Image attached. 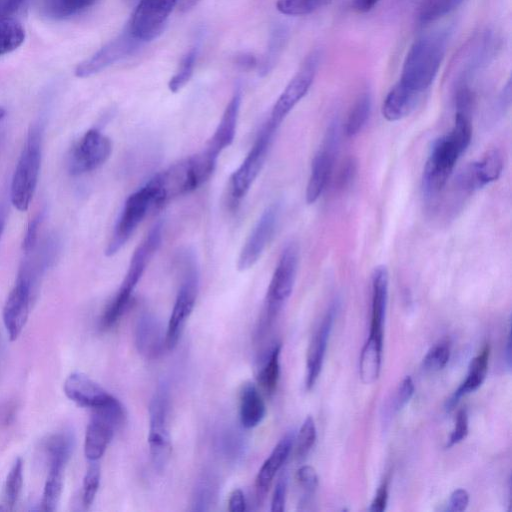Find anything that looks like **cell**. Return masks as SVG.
I'll use <instances>...</instances> for the list:
<instances>
[{
  "label": "cell",
  "mask_w": 512,
  "mask_h": 512,
  "mask_svg": "<svg viewBox=\"0 0 512 512\" xmlns=\"http://www.w3.org/2000/svg\"><path fill=\"white\" fill-rule=\"evenodd\" d=\"M471 138L470 115L456 112L451 131L435 140L425 163L422 189L426 197L437 196L445 187L458 159L470 145Z\"/></svg>",
  "instance_id": "cell-1"
},
{
  "label": "cell",
  "mask_w": 512,
  "mask_h": 512,
  "mask_svg": "<svg viewBox=\"0 0 512 512\" xmlns=\"http://www.w3.org/2000/svg\"><path fill=\"white\" fill-rule=\"evenodd\" d=\"M217 157L204 150L172 164L156 174L148 183L155 193V209L169 201L190 193L205 183L213 174Z\"/></svg>",
  "instance_id": "cell-2"
},
{
  "label": "cell",
  "mask_w": 512,
  "mask_h": 512,
  "mask_svg": "<svg viewBox=\"0 0 512 512\" xmlns=\"http://www.w3.org/2000/svg\"><path fill=\"white\" fill-rule=\"evenodd\" d=\"M447 43V30L432 31L418 37L405 56L398 82L421 95L435 80L446 53Z\"/></svg>",
  "instance_id": "cell-3"
},
{
  "label": "cell",
  "mask_w": 512,
  "mask_h": 512,
  "mask_svg": "<svg viewBox=\"0 0 512 512\" xmlns=\"http://www.w3.org/2000/svg\"><path fill=\"white\" fill-rule=\"evenodd\" d=\"M163 225L157 222L149 230L131 257L127 273L111 302L107 305L100 319L102 329L112 327L128 307L131 295L141 279L152 256L159 249L162 241Z\"/></svg>",
  "instance_id": "cell-4"
},
{
  "label": "cell",
  "mask_w": 512,
  "mask_h": 512,
  "mask_svg": "<svg viewBox=\"0 0 512 512\" xmlns=\"http://www.w3.org/2000/svg\"><path fill=\"white\" fill-rule=\"evenodd\" d=\"M299 250L295 243H289L282 250L268 286L265 305L259 321V335L273 323L290 297L297 274Z\"/></svg>",
  "instance_id": "cell-5"
},
{
  "label": "cell",
  "mask_w": 512,
  "mask_h": 512,
  "mask_svg": "<svg viewBox=\"0 0 512 512\" xmlns=\"http://www.w3.org/2000/svg\"><path fill=\"white\" fill-rule=\"evenodd\" d=\"M40 164L41 132L38 126H33L28 132L11 182V203L19 211L29 208L36 190Z\"/></svg>",
  "instance_id": "cell-6"
},
{
  "label": "cell",
  "mask_w": 512,
  "mask_h": 512,
  "mask_svg": "<svg viewBox=\"0 0 512 512\" xmlns=\"http://www.w3.org/2000/svg\"><path fill=\"white\" fill-rule=\"evenodd\" d=\"M125 418V408L115 397L104 406L93 409L84 440V453L90 462L98 461L104 455L115 431L125 422Z\"/></svg>",
  "instance_id": "cell-7"
},
{
  "label": "cell",
  "mask_w": 512,
  "mask_h": 512,
  "mask_svg": "<svg viewBox=\"0 0 512 512\" xmlns=\"http://www.w3.org/2000/svg\"><path fill=\"white\" fill-rule=\"evenodd\" d=\"M168 417L169 387L163 381L157 386L149 404L148 443L152 463L158 471H163L171 455Z\"/></svg>",
  "instance_id": "cell-8"
},
{
  "label": "cell",
  "mask_w": 512,
  "mask_h": 512,
  "mask_svg": "<svg viewBox=\"0 0 512 512\" xmlns=\"http://www.w3.org/2000/svg\"><path fill=\"white\" fill-rule=\"evenodd\" d=\"M183 260V279L166 329L168 350L177 346L186 321L194 309L199 290V271L194 255L185 254Z\"/></svg>",
  "instance_id": "cell-9"
},
{
  "label": "cell",
  "mask_w": 512,
  "mask_h": 512,
  "mask_svg": "<svg viewBox=\"0 0 512 512\" xmlns=\"http://www.w3.org/2000/svg\"><path fill=\"white\" fill-rule=\"evenodd\" d=\"M152 209H155V193L147 182L126 199L105 249V254L107 256L115 255L127 243L149 210Z\"/></svg>",
  "instance_id": "cell-10"
},
{
  "label": "cell",
  "mask_w": 512,
  "mask_h": 512,
  "mask_svg": "<svg viewBox=\"0 0 512 512\" xmlns=\"http://www.w3.org/2000/svg\"><path fill=\"white\" fill-rule=\"evenodd\" d=\"M35 287V273L28 263L18 272L15 284L3 308V323L11 341L21 334L30 312Z\"/></svg>",
  "instance_id": "cell-11"
},
{
  "label": "cell",
  "mask_w": 512,
  "mask_h": 512,
  "mask_svg": "<svg viewBox=\"0 0 512 512\" xmlns=\"http://www.w3.org/2000/svg\"><path fill=\"white\" fill-rule=\"evenodd\" d=\"M276 131V128L266 122L246 158L231 175L229 180V195L234 204L239 202L247 194L251 185L259 175Z\"/></svg>",
  "instance_id": "cell-12"
},
{
  "label": "cell",
  "mask_w": 512,
  "mask_h": 512,
  "mask_svg": "<svg viewBox=\"0 0 512 512\" xmlns=\"http://www.w3.org/2000/svg\"><path fill=\"white\" fill-rule=\"evenodd\" d=\"M321 53L310 52L275 102L268 123L278 129L285 117L307 94L316 76Z\"/></svg>",
  "instance_id": "cell-13"
},
{
  "label": "cell",
  "mask_w": 512,
  "mask_h": 512,
  "mask_svg": "<svg viewBox=\"0 0 512 512\" xmlns=\"http://www.w3.org/2000/svg\"><path fill=\"white\" fill-rule=\"evenodd\" d=\"M340 139L339 122L330 123L324 141L316 152L310 169V175L306 187V202L313 204L325 190L334 167L337 149Z\"/></svg>",
  "instance_id": "cell-14"
},
{
  "label": "cell",
  "mask_w": 512,
  "mask_h": 512,
  "mask_svg": "<svg viewBox=\"0 0 512 512\" xmlns=\"http://www.w3.org/2000/svg\"><path fill=\"white\" fill-rule=\"evenodd\" d=\"M178 0H139L128 31L140 42L156 38L164 29Z\"/></svg>",
  "instance_id": "cell-15"
},
{
  "label": "cell",
  "mask_w": 512,
  "mask_h": 512,
  "mask_svg": "<svg viewBox=\"0 0 512 512\" xmlns=\"http://www.w3.org/2000/svg\"><path fill=\"white\" fill-rule=\"evenodd\" d=\"M112 151L111 140L98 129L88 130L74 146L69 158V172L81 175L103 165Z\"/></svg>",
  "instance_id": "cell-16"
},
{
  "label": "cell",
  "mask_w": 512,
  "mask_h": 512,
  "mask_svg": "<svg viewBox=\"0 0 512 512\" xmlns=\"http://www.w3.org/2000/svg\"><path fill=\"white\" fill-rule=\"evenodd\" d=\"M279 214L280 207L277 203L271 204L262 212L240 251L237 260L239 271L250 269L259 260L275 234Z\"/></svg>",
  "instance_id": "cell-17"
},
{
  "label": "cell",
  "mask_w": 512,
  "mask_h": 512,
  "mask_svg": "<svg viewBox=\"0 0 512 512\" xmlns=\"http://www.w3.org/2000/svg\"><path fill=\"white\" fill-rule=\"evenodd\" d=\"M494 49V37L490 31H482L461 49L452 68L459 70L455 84L469 83L471 77L490 59Z\"/></svg>",
  "instance_id": "cell-18"
},
{
  "label": "cell",
  "mask_w": 512,
  "mask_h": 512,
  "mask_svg": "<svg viewBox=\"0 0 512 512\" xmlns=\"http://www.w3.org/2000/svg\"><path fill=\"white\" fill-rule=\"evenodd\" d=\"M141 42L134 38L128 29L108 42L90 58L81 62L76 70L77 77L85 78L98 73L109 65L131 54Z\"/></svg>",
  "instance_id": "cell-19"
},
{
  "label": "cell",
  "mask_w": 512,
  "mask_h": 512,
  "mask_svg": "<svg viewBox=\"0 0 512 512\" xmlns=\"http://www.w3.org/2000/svg\"><path fill=\"white\" fill-rule=\"evenodd\" d=\"M503 169V157L499 150L487 151L481 159L471 163L457 179L458 188L465 193H473L496 181Z\"/></svg>",
  "instance_id": "cell-20"
},
{
  "label": "cell",
  "mask_w": 512,
  "mask_h": 512,
  "mask_svg": "<svg viewBox=\"0 0 512 512\" xmlns=\"http://www.w3.org/2000/svg\"><path fill=\"white\" fill-rule=\"evenodd\" d=\"M64 393L81 407L96 409L110 402L114 396L89 376L74 372L64 382Z\"/></svg>",
  "instance_id": "cell-21"
},
{
  "label": "cell",
  "mask_w": 512,
  "mask_h": 512,
  "mask_svg": "<svg viewBox=\"0 0 512 512\" xmlns=\"http://www.w3.org/2000/svg\"><path fill=\"white\" fill-rule=\"evenodd\" d=\"M335 314L336 306L333 304L326 312L309 344L305 380L307 390L313 388L321 372Z\"/></svg>",
  "instance_id": "cell-22"
},
{
  "label": "cell",
  "mask_w": 512,
  "mask_h": 512,
  "mask_svg": "<svg viewBox=\"0 0 512 512\" xmlns=\"http://www.w3.org/2000/svg\"><path fill=\"white\" fill-rule=\"evenodd\" d=\"M135 345L139 353L148 359L158 358L166 347V332L152 314H142L136 324Z\"/></svg>",
  "instance_id": "cell-23"
},
{
  "label": "cell",
  "mask_w": 512,
  "mask_h": 512,
  "mask_svg": "<svg viewBox=\"0 0 512 512\" xmlns=\"http://www.w3.org/2000/svg\"><path fill=\"white\" fill-rule=\"evenodd\" d=\"M294 440L293 431L287 432L262 464L255 481L256 498L259 503L264 500L272 480L286 462Z\"/></svg>",
  "instance_id": "cell-24"
},
{
  "label": "cell",
  "mask_w": 512,
  "mask_h": 512,
  "mask_svg": "<svg viewBox=\"0 0 512 512\" xmlns=\"http://www.w3.org/2000/svg\"><path fill=\"white\" fill-rule=\"evenodd\" d=\"M240 104L241 92L236 90L227 104L214 134L206 145L205 150L217 158L234 140Z\"/></svg>",
  "instance_id": "cell-25"
},
{
  "label": "cell",
  "mask_w": 512,
  "mask_h": 512,
  "mask_svg": "<svg viewBox=\"0 0 512 512\" xmlns=\"http://www.w3.org/2000/svg\"><path fill=\"white\" fill-rule=\"evenodd\" d=\"M371 284V322L369 333L383 334L389 286V274L385 266L381 265L374 269Z\"/></svg>",
  "instance_id": "cell-26"
},
{
  "label": "cell",
  "mask_w": 512,
  "mask_h": 512,
  "mask_svg": "<svg viewBox=\"0 0 512 512\" xmlns=\"http://www.w3.org/2000/svg\"><path fill=\"white\" fill-rule=\"evenodd\" d=\"M239 403V418L242 427L251 429L262 422L266 414V406L253 382L247 381L241 386Z\"/></svg>",
  "instance_id": "cell-27"
},
{
  "label": "cell",
  "mask_w": 512,
  "mask_h": 512,
  "mask_svg": "<svg viewBox=\"0 0 512 512\" xmlns=\"http://www.w3.org/2000/svg\"><path fill=\"white\" fill-rule=\"evenodd\" d=\"M489 354L490 347L486 344L471 360L466 379L446 401L445 408L447 410H452L463 396L477 390L482 385L488 370Z\"/></svg>",
  "instance_id": "cell-28"
},
{
  "label": "cell",
  "mask_w": 512,
  "mask_h": 512,
  "mask_svg": "<svg viewBox=\"0 0 512 512\" xmlns=\"http://www.w3.org/2000/svg\"><path fill=\"white\" fill-rule=\"evenodd\" d=\"M420 95L397 82L387 93L382 104V115L390 122L403 119L415 108Z\"/></svg>",
  "instance_id": "cell-29"
},
{
  "label": "cell",
  "mask_w": 512,
  "mask_h": 512,
  "mask_svg": "<svg viewBox=\"0 0 512 512\" xmlns=\"http://www.w3.org/2000/svg\"><path fill=\"white\" fill-rule=\"evenodd\" d=\"M383 334L369 333L360 355L359 374L364 384L374 383L380 374Z\"/></svg>",
  "instance_id": "cell-30"
},
{
  "label": "cell",
  "mask_w": 512,
  "mask_h": 512,
  "mask_svg": "<svg viewBox=\"0 0 512 512\" xmlns=\"http://www.w3.org/2000/svg\"><path fill=\"white\" fill-rule=\"evenodd\" d=\"M74 447L75 435L70 429L49 436L43 446L49 467L65 468Z\"/></svg>",
  "instance_id": "cell-31"
},
{
  "label": "cell",
  "mask_w": 512,
  "mask_h": 512,
  "mask_svg": "<svg viewBox=\"0 0 512 512\" xmlns=\"http://www.w3.org/2000/svg\"><path fill=\"white\" fill-rule=\"evenodd\" d=\"M288 39V29L284 25H276L268 40L266 51L258 64L260 76H266L275 67Z\"/></svg>",
  "instance_id": "cell-32"
},
{
  "label": "cell",
  "mask_w": 512,
  "mask_h": 512,
  "mask_svg": "<svg viewBox=\"0 0 512 512\" xmlns=\"http://www.w3.org/2000/svg\"><path fill=\"white\" fill-rule=\"evenodd\" d=\"M281 344H275L262 361L257 374L258 383L271 395L275 392L280 376Z\"/></svg>",
  "instance_id": "cell-33"
},
{
  "label": "cell",
  "mask_w": 512,
  "mask_h": 512,
  "mask_svg": "<svg viewBox=\"0 0 512 512\" xmlns=\"http://www.w3.org/2000/svg\"><path fill=\"white\" fill-rule=\"evenodd\" d=\"M372 107V99L369 92H362L351 106L344 130L347 136L353 137L357 135L366 125Z\"/></svg>",
  "instance_id": "cell-34"
},
{
  "label": "cell",
  "mask_w": 512,
  "mask_h": 512,
  "mask_svg": "<svg viewBox=\"0 0 512 512\" xmlns=\"http://www.w3.org/2000/svg\"><path fill=\"white\" fill-rule=\"evenodd\" d=\"M98 0H42L43 13L52 19L62 20L73 17Z\"/></svg>",
  "instance_id": "cell-35"
},
{
  "label": "cell",
  "mask_w": 512,
  "mask_h": 512,
  "mask_svg": "<svg viewBox=\"0 0 512 512\" xmlns=\"http://www.w3.org/2000/svg\"><path fill=\"white\" fill-rule=\"evenodd\" d=\"M23 485V461L17 458L10 471L7 474L4 491L3 502L0 504V510L11 511L18 502Z\"/></svg>",
  "instance_id": "cell-36"
},
{
  "label": "cell",
  "mask_w": 512,
  "mask_h": 512,
  "mask_svg": "<svg viewBox=\"0 0 512 512\" xmlns=\"http://www.w3.org/2000/svg\"><path fill=\"white\" fill-rule=\"evenodd\" d=\"M63 473L64 468L49 467L42 494L41 510H56L63 488Z\"/></svg>",
  "instance_id": "cell-37"
},
{
  "label": "cell",
  "mask_w": 512,
  "mask_h": 512,
  "mask_svg": "<svg viewBox=\"0 0 512 512\" xmlns=\"http://www.w3.org/2000/svg\"><path fill=\"white\" fill-rule=\"evenodd\" d=\"M465 0H422L418 20L421 24L434 22L457 9Z\"/></svg>",
  "instance_id": "cell-38"
},
{
  "label": "cell",
  "mask_w": 512,
  "mask_h": 512,
  "mask_svg": "<svg viewBox=\"0 0 512 512\" xmlns=\"http://www.w3.org/2000/svg\"><path fill=\"white\" fill-rule=\"evenodd\" d=\"M25 39V31L13 19L0 23V56L18 48Z\"/></svg>",
  "instance_id": "cell-39"
},
{
  "label": "cell",
  "mask_w": 512,
  "mask_h": 512,
  "mask_svg": "<svg viewBox=\"0 0 512 512\" xmlns=\"http://www.w3.org/2000/svg\"><path fill=\"white\" fill-rule=\"evenodd\" d=\"M197 59V48H191L181 59L174 75L168 83L171 92L176 93L181 90L190 80Z\"/></svg>",
  "instance_id": "cell-40"
},
{
  "label": "cell",
  "mask_w": 512,
  "mask_h": 512,
  "mask_svg": "<svg viewBox=\"0 0 512 512\" xmlns=\"http://www.w3.org/2000/svg\"><path fill=\"white\" fill-rule=\"evenodd\" d=\"M332 0H277L279 12L290 16L308 15L326 6Z\"/></svg>",
  "instance_id": "cell-41"
},
{
  "label": "cell",
  "mask_w": 512,
  "mask_h": 512,
  "mask_svg": "<svg viewBox=\"0 0 512 512\" xmlns=\"http://www.w3.org/2000/svg\"><path fill=\"white\" fill-rule=\"evenodd\" d=\"M216 497V486L210 478L203 477L198 481L193 495V510L207 511Z\"/></svg>",
  "instance_id": "cell-42"
},
{
  "label": "cell",
  "mask_w": 512,
  "mask_h": 512,
  "mask_svg": "<svg viewBox=\"0 0 512 512\" xmlns=\"http://www.w3.org/2000/svg\"><path fill=\"white\" fill-rule=\"evenodd\" d=\"M100 484V466L97 461H91L83 479L82 503L89 508L96 497Z\"/></svg>",
  "instance_id": "cell-43"
},
{
  "label": "cell",
  "mask_w": 512,
  "mask_h": 512,
  "mask_svg": "<svg viewBox=\"0 0 512 512\" xmlns=\"http://www.w3.org/2000/svg\"><path fill=\"white\" fill-rule=\"evenodd\" d=\"M316 441V427L314 419L307 416L296 437V455L303 459L310 452Z\"/></svg>",
  "instance_id": "cell-44"
},
{
  "label": "cell",
  "mask_w": 512,
  "mask_h": 512,
  "mask_svg": "<svg viewBox=\"0 0 512 512\" xmlns=\"http://www.w3.org/2000/svg\"><path fill=\"white\" fill-rule=\"evenodd\" d=\"M450 358V345L448 341H441L434 345L423 358V368L427 371L443 369Z\"/></svg>",
  "instance_id": "cell-45"
},
{
  "label": "cell",
  "mask_w": 512,
  "mask_h": 512,
  "mask_svg": "<svg viewBox=\"0 0 512 512\" xmlns=\"http://www.w3.org/2000/svg\"><path fill=\"white\" fill-rule=\"evenodd\" d=\"M414 383L410 376H406L398 385L392 398L390 411L396 413L400 411L412 398L414 394Z\"/></svg>",
  "instance_id": "cell-46"
},
{
  "label": "cell",
  "mask_w": 512,
  "mask_h": 512,
  "mask_svg": "<svg viewBox=\"0 0 512 512\" xmlns=\"http://www.w3.org/2000/svg\"><path fill=\"white\" fill-rule=\"evenodd\" d=\"M243 440V437L239 435L238 431L226 430L221 437V449L227 457H239L243 452Z\"/></svg>",
  "instance_id": "cell-47"
},
{
  "label": "cell",
  "mask_w": 512,
  "mask_h": 512,
  "mask_svg": "<svg viewBox=\"0 0 512 512\" xmlns=\"http://www.w3.org/2000/svg\"><path fill=\"white\" fill-rule=\"evenodd\" d=\"M468 431L467 411L465 409H461L457 413L455 426L449 436L446 448H450L464 440L468 435Z\"/></svg>",
  "instance_id": "cell-48"
},
{
  "label": "cell",
  "mask_w": 512,
  "mask_h": 512,
  "mask_svg": "<svg viewBox=\"0 0 512 512\" xmlns=\"http://www.w3.org/2000/svg\"><path fill=\"white\" fill-rule=\"evenodd\" d=\"M288 477L286 471H283L279 476L271 500L272 512H283L285 510L286 492H287Z\"/></svg>",
  "instance_id": "cell-49"
},
{
  "label": "cell",
  "mask_w": 512,
  "mask_h": 512,
  "mask_svg": "<svg viewBox=\"0 0 512 512\" xmlns=\"http://www.w3.org/2000/svg\"><path fill=\"white\" fill-rule=\"evenodd\" d=\"M300 486L304 489L306 496L314 493L318 486V476L312 466H301L296 473Z\"/></svg>",
  "instance_id": "cell-50"
},
{
  "label": "cell",
  "mask_w": 512,
  "mask_h": 512,
  "mask_svg": "<svg viewBox=\"0 0 512 512\" xmlns=\"http://www.w3.org/2000/svg\"><path fill=\"white\" fill-rule=\"evenodd\" d=\"M41 221L42 215L39 213L35 215L28 223L22 244V248L25 254L31 253V251H33L36 246Z\"/></svg>",
  "instance_id": "cell-51"
},
{
  "label": "cell",
  "mask_w": 512,
  "mask_h": 512,
  "mask_svg": "<svg viewBox=\"0 0 512 512\" xmlns=\"http://www.w3.org/2000/svg\"><path fill=\"white\" fill-rule=\"evenodd\" d=\"M469 503V494L464 489H456L450 495L447 511L461 512L464 511Z\"/></svg>",
  "instance_id": "cell-52"
},
{
  "label": "cell",
  "mask_w": 512,
  "mask_h": 512,
  "mask_svg": "<svg viewBox=\"0 0 512 512\" xmlns=\"http://www.w3.org/2000/svg\"><path fill=\"white\" fill-rule=\"evenodd\" d=\"M23 3L24 0H0V23L11 20Z\"/></svg>",
  "instance_id": "cell-53"
},
{
  "label": "cell",
  "mask_w": 512,
  "mask_h": 512,
  "mask_svg": "<svg viewBox=\"0 0 512 512\" xmlns=\"http://www.w3.org/2000/svg\"><path fill=\"white\" fill-rule=\"evenodd\" d=\"M356 174V163L353 159L347 160L341 167L338 175V185L340 188L347 187L354 179Z\"/></svg>",
  "instance_id": "cell-54"
},
{
  "label": "cell",
  "mask_w": 512,
  "mask_h": 512,
  "mask_svg": "<svg viewBox=\"0 0 512 512\" xmlns=\"http://www.w3.org/2000/svg\"><path fill=\"white\" fill-rule=\"evenodd\" d=\"M388 500V482L384 481L378 488L369 508L373 512H382L386 509Z\"/></svg>",
  "instance_id": "cell-55"
},
{
  "label": "cell",
  "mask_w": 512,
  "mask_h": 512,
  "mask_svg": "<svg viewBox=\"0 0 512 512\" xmlns=\"http://www.w3.org/2000/svg\"><path fill=\"white\" fill-rule=\"evenodd\" d=\"M228 510L230 512H243L246 510L245 495L241 489H235L231 492L228 500Z\"/></svg>",
  "instance_id": "cell-56"
},
{
  "label": "cell",
  "mask_w": 512,
  "mask_h": 512,
  "mask_svg": "<svg viewBox=\"0 0 512 512\" xmlns=\"http://www.w3.org/2000/svg\"><path fill=\"white\" fill-rule=\"evenodd\" d=\"M235 63L237 66L244 70H251L258 66L256 57L249 53H242L237 55L235 58Z\"/></svg>",
  "instance_id": "cell-57"
},
{
  "label": "cell",
  "mask_w": 512,
  "mask_h": 512,
  "mask_svg": "<svg viewBox=\"0 0 512 512\" xmlns=\"http://www.w3.org/2000/svg\"><path fill=\"white\" fill-rule=\"evenodd\" d=\"M380 0H352L353 7L360 13H365L373 9Z\"/></svg>",
  "instance_id": "cell-58"
},
{
  "label": "cell",
  "mask_w": 512,
  "mask_h": 512,
  "mask_svg": "<svg viewBox=\"0 0 512 512\" xmlns=\"http://www.w3.org/2000/svg\"><path fill=\"white\" fill-rule=\"evenodd\" d=\"M14 414V407L10 404H6L4 407L1 408L0 411V421L4 424H7L10 422V419L13 417Z\"/></svg>",
  "instance_id": "cell-59"
},
{
  "label": "cell",
  "mask_w": 512,
  "mask_h": 512,
  "mask_svg": "<svg viewBox=\"0 0 512 512\" xmlns=\"http://www.w3.org/2000/svg\"><path fill=\"white\" fill-rule=\"evenodd\" d=\"M199 0H178L177 7L180 11L186 12L190 9H192Z\"/></svg>",
  "instance_id": "cell-60"
},
{
  "label": "cell",
  "mask_w": 512,
  "mask_h": 512,
  "mask_svg": "<svg viewBox=\"0 0 512 512\" xmlns=\"http://www.w3.org/2000/svg\"><path fill=\"white\" fill-rule=\"evenodd\" d=\"M505 352H506L505 358H506V362H507V367H508V369H510V367H511V336H510V332L508 333L507 345H506Z\"/></svg>",
  "instance_id": "cell-61"
},
{
  "label": "cell",
  "mask_w": 512,
  "mask_h": 512,
  "mask_svg": "<svg viewBox=\"0 0 512 512\" xmlns=\"http://www.w3.org/2000/svg\"><path fill=\"white\" fill-rule=\"evenodd\" d=\"M4 209L0 206V238L5 226V213Z\"/></svg>",
  "instance_id": "cell-62"
},
{
  "label": "cell",
  "mask_w": 512,
  "mask_h": 512,
  "mask_svg": "<svg viewBox=\"0 0 512 512\" xmlns=\"http://www.w3.org/2000/svg\"><path fill=\"white\" fill-rule=\"evenodd\" d=\"M6 111L3 107L0 106V120L5 116Z\"/></svg>",
  "instance_id": "cell-63"
}]
</instances>
